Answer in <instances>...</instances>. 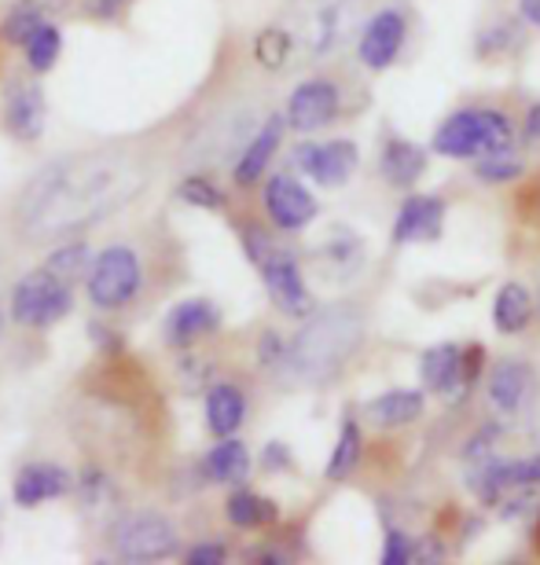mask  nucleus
<instances>
[{
  "label": "nucleus",
  "mask_w": 540,
  "mask_h": 565,
  "mask_svg": "<svg viewBox=\"0 0 540 565\" xmlns=\"http://www.w3.org/2000/svg\"><path fill=\"white\" fill-rule=\"evenodd\" d=\"M71 489H74V478L60 462H27V467L15 473V481H11V500H15L22 511H33V507H41L49 500H63Z\"/></svg>",
  "instance_id": "obj_13"
},
{
  "label": "nucleus",
  "mask_w": 540,
  "mask_h": 565,
  "mask_svg": "<svg viewBox=\"0 0 540 565\" xmlns=\"http://www.w3.org/2000/svg\"><path fill=\"white\" fill-rule=\"evenodd\" d=\"M284 126H287V121L276 118V115L265 118V126L243 143V151H240V158H235V166H232L235 184L251 188V184H257V180L265 177L268 162H273V154L279 151V140H284Z\"/></svg>",
  "instance_id": "obj_19"
},
{
  "label": "nucleus",
  "mask_w": 540,
  "mask_h": 565,
  "mask_svg": "<svg viewBox=\"0 0 540 565\" xmlns=\"http://www.w3.org/2000/svg\"><path fill=\"white\" fill-rule=\"evenodd\" d=\"M526 137H530V140H540V104L530 107V115H526Z\"/></svg>",
  "instance_id": "obj_43"
},
{
  "label": "nucleus",
  "mask_w": 540,
  "mask_h": 565,
  "mask_svg": "<svg viewBox=\"0 0 540 565\" xmlns=\"http://www.w3.org/2000/svg\"><path fill=\"white\" fill-rule=\"evenodd\" d=\"M481 353V349H470V353H464L459 345H434L426 349L423 360H420V375L426 382V390L442 393V397H448V393H459L470 382V375H475V356Z\"/></svg>",
  "instance_id": "obj_11"
},
{
  "label": "nucleus",
  "mask_w": 540,
  "mask_h": 565,
  "mask_svg": "<svg viewBox=\"0 0 540 565\" xmlns=\"http://www.w3.org/2000/svg\"><path fill=\"white\" fill-rule=\"evenodd\" d=\"M218 327H221V312L213 309L207 298H188L166 312L162 334L173 349H188V345H195L199 338L213 334Z\"/></svg>",
  "instance_id": "obj_16"
},
{
  "label": "nucleus",
  "mask_w": 540,
  "mask_h": 565,
  "mask_svg": "<svg viewBox=\"0 0 540 565\" xmlns=\"http://www.w3.org/2000/svg\"><path fill=\"white\" fill-rule=\"evenodd\" d=\"M254 55H257V63H262L265 71H284L287 60L295 55V38L287 33V26H268V30L257 33Z\"/></svg>",
  "instance_id": "obj_29"
},
{
  "label": "nucleus",
  "mask_w": 540,
  "mask_h": 565,
  "mask_svg": "<svg viewBox=\"0 0 540 565\" xmlns=\"http://www.w3.org/2000/svg\"><path fill=\"white\" fill-rule=\"evenodd\" d=\"M0 30H4V26H0Z\"/></svg>",
  "instance_id": "obj_46"
},
{
  "label": "nucleus",
  "mask_w": 540,
  "mask_h": 565,
  "mask_svg": "<svg viewBox=\"0 0 540 565\" xmlns=\"http://www.w3.org/2000/svg\"><path fill=\"white\" fill-rule=\"evenodd\" d=\"M445 224V202L437 195H412L393 224V243H434Z\"/></svg>",
  "instance_id": "obj_20"
},
{
  "label": "nucleus",
  "mask_w": 540,
  "mask_h": 565,
  "mask_svg": "<svg viewBox=\"0 0 540 565\" xmlns=\"http://www.w3.org/2000/svg\"><path fill=\"white\" fill-rule=\"evenodd\" d=\"M511 147V121L500 110H459L434 132V151L445 158H481Z\"/></svg>",
  "instance_id": "obj_5"
},
{
  "label": "nucleus",
  "mask_w": 540,
  "mask_h": 565,
  "mask_svg": "<svg viewBox=\"0 0 540 565\" xmlns=\"http://www.w3.org/2000/svg\"><path fill=\"white\" fill-rule=\"evenodd\" d=\"M262 462H265V470H287V467H290V451H287V445H279V440H273V445L265 448Z\"/></svg>",
  "instance_id": "obj_38"
},
{
  "label": "nucleus",
  "mask_w": 540,
  "mask_h": 565,
  "mask_svg": "<svg viewBox=\"0 0 540 565\" xmlns=\"http://www.w3.org/2000/svg\"><path fill=\"white\" fill-rule=\"evenodd\" d=\"M276 503L265 500V495H257L251 489H240L229 495V503H224V518L235 525V529H262V525H273L276 522Z\"/></svg>",
  "instance_id": "obj_26"
},
{
  "label": "nucleus",
  "mask_w": 540,
  "mask_h": 565,
  "mask_svg": "<svg viewBox=\"0 0 540 565\" xmlns=\"http://www.w3.org/2000/svg\"><path fill=\"white\" fill-rule=\"evenodd\" d=\"M144 184V169L129 154H71L30 180L19 195V221L30 235H71L118 213Z\"/></svg>",
  "instance_id": "obj_1"
},
{
  "label": "nucleus",
  "mask_w": 540,
  "mask_h": 565,
  "mask_svg": "<svg viewBox=\"0 0 540 565\" xmlns=\"http://www.w3.org/2000/svg\"><path fill=\"white\" fill-rule=\"evenodd\" d=\"M243 246H246V257H251L257 265V273H262L265 290L276 309L287 316H306L313 309V294L306 287V279H301L295 254L276 246L268 239V232H262L257 224H251V228L243 232Z\"/></svg>",
  "instance_id": "obj_4"
},
{
  "label": "nucleus",
  "mask_w": 540,
  "mask_h": 565,
  "mask_svg": "<svg viewBox=\"0 0 540 565\" xmlns=\"http://www.w3.org/2000/svg\"><path fill=\"white\" fill-rule=\"evenodd\" d=\"M379 169H382V180L393 188H412L415 180L423 177L426 169V151L420 143H409V140H390L382 147L379 154Z\"/></svg>",
  "instance_id": "obj_21"
},
{
  "label": "nucleus",
  "mask_w": 540,
  "mask_h": 565,
  "mask_svg": "<svg viewBox=\"0 0 540 565\" xmlns=\"http://www.w3.org/2000/svg\"><path fill=\"white\" fill-rule=\"evenodd\" d=\"M537 309H540V290H537Z\"/></svg>",
  "instance_id": "obj_45"
},
{
  "label": "nucleus",
  "mask_w": 540,
  "mask_h": 565,
  "mask_svg": "<svg viewBox=\"0 0 540 565\" xmlns=\"http://www.w3.org/2000/svg\"><path fill=\"white\" fill-rule=\"evenodd\" d=\"M126 4L129 0H93V4H88V15L93 19H118L121 11H126Z\"/></svg>",
  "instance_id": "obj_39"
},
{
  "label": "nucleus",
  "mask_w": 540,
  "mask_h": 565,
  "mask_svg": "<svg viewBox=\"0 0 540 565\" xmlns=\"http://www.w3.org/2000/svg\"><path fill=\"white\" fill-rule=\"evenodd\" d=\"M364 15V0H290L284 26L295 38V52L324 60L353 38Z\"/></svg>",
  "instance_id": "obj_3"
},
{
  "label": "nucleus",
  "mask_w": 540,
  "mask_h": 565,
  "mask_svg": "<svg viewBox=\"0 0 540 565\" xmlns=\"http://www.w3.org/2000/svg\"><path fill=\"white\" fill-rule=\"evenodd\" d=\"M44 118H49V107H44V93L41 85L33 82H15L8 88V99H4V121H8V132L22 143L38 140L44 132Z\"/></svg>",
  "instance_id": "obj_17"
},
{
  "label": "nucleus",
  "mask_w": 540,
  "mask_h": 565,
  "mask_svg": "<svg viewBox=\"0 0 540 565\" xmlns=\"http://www.w3.org/2000/svg\"><path fill=\"white\" fill-rule=\"evenodd\" d=\"M317 268L328 282L357 279L360 268H364V243H360V235L346 228V224H335L317 250Z\"/></svg>",
  "instance_id": "obj_15"
},
{
  "label": "nucleus",
  "mask_w": 540,
  "mask_h": 565,
  "mask_svg": "<svg viewBox=\"0 0 540 565\" xmlns=\"http://www.w3.org/2000/svg\"><path fill=\"white\" fill-rule=\"evenodd\" d=\"M88 331H93V338H96V345L104 349V353L110 356V353H118L121 349V338L115 334V331H107L104 323H88Z\"/></svg>",
  "instance_id": "obj_40"
},
{
  "label": "nucleus",
  "mask_w": 540,
  "mask_h": 565,
  "mask_svg": "<svg viewBox=\"0 0 540 565\" xmlns=\"http://www.w3.org/2000/svg\"><path fill=\"white\" fill-rule=\"evenodd\" d=\"M519 11L530 26H540V0H519Z\"/></svg>",
  "instance_id": "obj_42"
},
{
  "label": "nucleus",
  "mask_w": 540,
  "mask_h": 565,
  "mask_svg": "<svg viewBox=\"0 0 540 565\" xmlns=\"http://www.w3.org/2000/svg\"><path fill=\"white\" fill-rule=\"evenodd\" d=\"M404 33H409V22H404L401 11H379L364 22L360 30V63L368 71H387V66L401 55V44H404Z\"/></svg>",
  "instance_id": "obj_12"
},
{
  "label": "nucleus",
  "mask_w": 540,
  "mask_h": 565,
  "mask_svg": "<svg viewBox=\"0 0 540 565\" xmlns=\"http://www.w3.org/2000/svg\"><path fill=\"white\" fill-rule=\"evenodd\" d=\"M526 434H530L537 445H540V393L533 397V404H530V419H526Z\"/></svg>",
  "instance_id": "obj_41"
},
{
  "label": "nucleus",
  "mask_w": 540,
  "mask_h": 565,
  "mask_svg": "<svg viewBox=\"0 0 540 565\" xmlns=\"http://www.w3.org/2000/svg\"><path fill=\"white\" fill-rule=\"evenodd\" d=\"M140 282H144L140 257L129 246H107V250L96 254L93 268H88L85 290L96 309H126L137 298Z\"/></svg>",
  "instance_id": "obj_8"
},
{
  "label": "nucleus",
  "mask_w": 540,
  "mask_h": 565,
  "mask_svg": "<svg viewBox=\"0 0 540 565\" xmlns=\"http://www.w3.org/2000/svg\"><path fill=\"white\" fill-rule=\"evenodd\" d=\"M360 338H364V320H360L357 309H350V305L324 309L290 338L284 356V375L306 382V386H320V382L335 379L350 364Z\"/></svg>",
  "instance_id": "obj_2"
},
{
  "label": "nucleus",
  "mask_w": 540,
  "mask_h": 565,
  "mask_svg": "<svg viewBox=\"0 0 540 565\" xmlns=\"http://www.w3.org/2000/svg\"><path fill=\"white\" fill-rule=\"evenodd\" d=\"M246 419V397L232 382H218L207 393V426L218 437H235V429Z\"/></svg>",
  "instance_id": "obj_24"
},
{
  "label": "nucleus",
  "mask_w": 540,
  "mask_h": 565,
  "mask_svg": "<svg viewBox=\"0 0 540 565\" xmlns=\"http://www.w3.org/2000/svg\"><path fill=\"white\" fill-rule=\"evenodd\" d=\"M415 558L412 540L401 533V529H390L387 533V547H382V562L387 565H409Z\"/></svg>",
  "instance_id": "obj_34"
},
{
  "label": "nucleus",
  "mask_w": 540,
  "mask_h": 565,
  "mask_svg": "<svg viewBox=\"0 0 540 565\" xmlns=\"http://www.w3.org/2000/svg\"><path fill=\"white\" fill-rule=\"evenodd\" d=\"M177 195L180 202H188V206H195V210H224V191L207 177H184Z\"/></svg>",
  "instance_id": "obj_32"
},
{
  "label": "nucleus",
  "mask_w": 540,
  "mask_h": 565,
  "mask_svg": "<svg viewBox=\"0 0 540 565\" xmlns=\"http://www.w3.org/2000/svg\"><path fill=\"white\" fill-rule=\"evenodd\" d=\"M0 331H4V312H0Z\"/></svg>",
  "instance_id": "obj_44"
},
{
  "label": "nucleus",
  "mask_w": 540,
  "mask_h": 565,
  "mask_svg": "<svg viewBox=\"0 0 540 565\" xmlns=\"http://www.w3.org/2000/svg\"><path fill=\"white\" fill-rule=\"evenodd\" d=\"M478 177L486 184H508V180L522 177V162L508 151H489L478 158Z\"/></svg>",
  "instance_id": "obj_33"
},
{
  "label": "nucleus",
  "mask_w": 540,
  "mask_h": 565,
  "mask_svg": "<svg viewBox=\"0 0 540 565\" xmlns=\"http://www.w3.org/2000/svg\"><path fill=\"white\" fill-rule=\"evenodd\" d=\"M202 473L213 484H240L251 473V451H246L243 440L221 437V445H213L202 459Z\"/></svg>",
  "instance_id": "obj_22"
},
{
  "label": "nucleus",
  "mask_w": 540,
  "mask_h": 565,
  "mask_svg": "<svg viewBox=\"0 0 540 565\" xmlns=\"http://www.w3.org/2000/svg\"><path fill=\"white\" fill-rule=\"evenodd\" d=\"M265 210L268 221L284 232H301L317 217V199L309 195V188H301L295 177L279 173L265 184Z\"/></svg>",
  "instance_id": "obj_10"
},
{
  "label": "nucleus",
  "mask_w": 540,
  "mask_h": 565,
  "mask_svg": "<svg viewBox=\"0 0 540 565\" xmlns=\"http://www.w3.org/2000/svg\"><path fill=\"white\" fill-rule=\"evenodd\" d=\"M71 305H74L71 282L49 273V268H38V273L22 276L11 287V320L19 327H33V331L55 327L71 312Z\"/></svg>",
  "instance_id": "obj_7"
},
{
  "label": "nucleus",
  "mask_w": 540,
  "mask_h": 565,
  "mask_svg": "<svg viewBox=\"0 0 540 565\" xmlns=\"http://www.w3.org/2000/svg\"><path fill=\"white\" fill-rule=\"evenodd\" d=\"M295 166L309 180H317L324 188H339L353 177L357 169V147L350 140H331V143H301L295 151Z\"/></svg>",
  "instance_id": "obj_9"
},
{
  "label": "nucleus",
  "mask_w": 540,
  "mask_h": 565,
  "mask_svg": "<svg viewBox=\"0 0 540 565\" xmlns=\"http://www.w3.org/2000/svg\"><path fill=\"white\" fill-rule=\"evenodd\" d=\"M177 525L159 511H129L110 525V551L121 562H162L177 555Z\"/></svg>",
  "instance_id": "obj_6"
},
{
  "label": "nucleus",
  "mask_w": 540,
  "mask_h": 565,
  "mask_svg": "<svg viewBox=\"0 0 540 565\" xmlns=\"http://www.w3.org/2000/svg\"><path fill=\"white\" fill-rule=\"evenodd\" d=\"M93 262H96V257H93V250H88V243H66V246H60V250L49 254L44 268L55 273L60 279H66V282H74V279L88 276Z\"/></svg>",
  "instance_id": "obj_30"
},
{
  "label": "nucleus",
  "mask_w": 540,
  "mask_h": 565,
  "mask_svg": "<svg viewBox=\"0 0 540 565\" xmlns=\"http://www.w3.org/2000/svg\"><path fill=\"white\" fill-rule=\"evenodd\" d=\"M357 462H360V426L353 419H346L342 429H339V440H335V448H331L328 478L331 481H346L357 470Z\"/></svg>",
  "instance_id": "obj_28"
},
{
  "label": "nucleus",
  "mask_w": 540,
  "mask_h": 565,
  "mask_svg": "<svg viewBox=\"0 0 540 565\" xmlns=\"http://www.w3.org/2000/svg\"><path fill=\"white\" fill-rule=\"evenodd\" d=\"M77 492H82V500H85L88 507H96L99 500H104V492H107L104 470H85V473H82V481H77Z\"/></svg>",
  "instance_id": "obj_36"
},
{
  "label": "nucleus",
  "mask_w": 540,
  "mask_h": 565,
  "mask_svg": "<svg viewBox=\"0 0 540 565\" xmlns=\"http://www.w3.org/2000/svg\"><path fill=\"white\" fill-rule=\"evenodd\" d=\"M364 415L375 426L382 429H398V426H409L423 415V393L415 390H390V393H379L375 401H368Z\"/></svg>",
  "instance_id": "obj_23"
},
{
  "label": "nucleus",
  "mask_w": 540,
  "mask_h": 565,
  "mask_svg": "<svg viewBox=\"0 0 540 565\" xmlns=\"http://www.w3.org/2000/svg\"><path fill=\"white\" fill-rule=\"evenodd\" d=\"M224 558H229V547H224L221 540H202V544H191L184 551L188 565H221Z\"/></svg>",
  "instance_id": "obj_35"
},
{
  "label": "nucleus",
  "mask_w": 540,
  "mask_h": 565,
  "mask_svg": "<svg viewBox=\"0 0 540 565\" xmlns=\"http://www.w3.org/2000/svg\"><path fill=\"white\" fill-rule=\"evenodd\" d=\"M44 22V15H41V4H33V0H27V4H15L11 8V15L4 19V41H11V44H27L33 33H38V26Z\"/></svg>",
  "instance_id": "obj_31"
},
{
  "label": "nucleus",
  "mask_w": 540,
  "mask_h": 565,
  "mask_svg": "<svg viewBox=\"0 0 540 565\" xmlns=\"http://www.w3.org/2000/svg\"><path fill=\"white\" fill-rule=\"evenodd\" d=\"M533 320V294L522 282H504L493 301V323L500 334H519Z\"/></svg>",
  "instance_id": "obj_25"
},
{
  "label": "nucleus",
  "mask_w": 540,
  "mask_h": 565,
  "mask_svg": "<svg viewBox=\"0 0 540 565\" xmlns=\"http://www.w3.org/2000/svg\"><path fill=\"white\" fill-rule=\"evenodd\" d=\"M339 115V88L331 82H301L287 99V126L298 132H317Z\"/></svg>",
  "instance_id": "obj_14"
},
{
  "label": "nucleus",
  "mask_w": 540,
  "mask_h": 565,
  "mask_svg": "<svg viewBox=\"0 0 540 565\" xmlns=\"http://www.w3.org/2000/svg\"><path fill=\"white\" fill-rule=\"evenodd\" d=\"M22 49H27V63L33 74H49L63 55V30L52 26V22H41L38 33Z\"/></svg>",
  "instance_id": "obj_27"
},
{
  "label": "nucleus",
  "mask_w": 540,
  "mask_h": 565,
  "mask_svg": "<svg viewBox=\"0 0 540 565\" xmlns=\"http://www.w3.org/2000/svg\"><path fill=\"white\" fill-rule=\"evenodd\" d=\"M533 393V371L530 364H522V360H500V364H493L489 371V404L497 415H519L522 404L530 401Z\"/></svg>",
  "instance_id": "obj_18"
},
{
  "label": "nucleus",
  "mask_w": 540,
  "mask_h": 565,
  "mask_svg": "<svg viewBox=\"0 0 540 565\" xmlns=\"http://www.w3.org/2000/svg\"><path fill=\"white\" fill-rule=\"evenodd\" d=\"M257 356H262V364H265V367H284L287 345L279 342L276 334H265V338H262V349H257Z\"/></svg>",
  "instance_id": "obj_37"
}]
</instances>
